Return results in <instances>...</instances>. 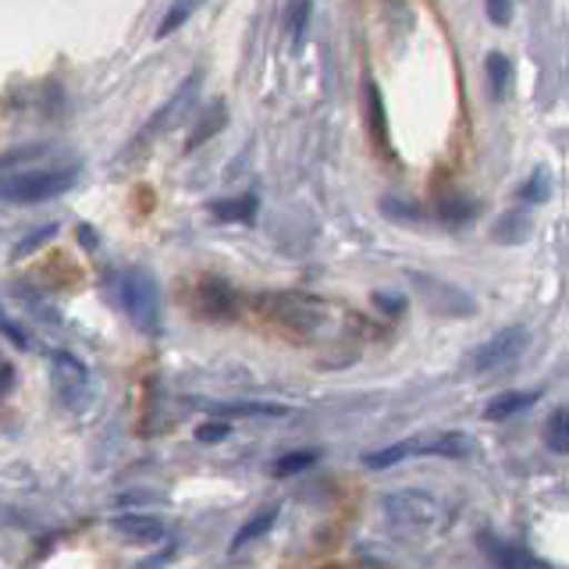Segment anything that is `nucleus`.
Returning a JSON list of instances; mask_svg holds the SVG:
<instances>
[{
  "instance_id": "obj_28",
  "label": "nucleus",
  "mask_w": 569,
  "mask_h": 569,
  "mask_svg": "<svg viewBox=\"0 0 569 569\" xmlns=\"http://www.w3.org/2000/svg\"><path fill=\"white\" fill-rule=\"evenodd\" d=\"M381 210L388 213V218H399V221H420L423 218V210L413 207V203H399L396 196H385L381 200Z\"/></svg>"
},
{
  "instance_id": "obj_17",
  "label": "nucleus",
  "mask_w": 569,
  "mask_h": 569,
  "mask_svg": "<svg viewBox=\"0 0 569 569\" xmlns=\"http://www.w3.org/2000/svg\"><path fill=\"white\" fill-rule=\"evenodd\" d=\"M541 399L538 388H527V391H502V396H495L488 406H485V420H509L516 413H523V409H530L533 402Z\"/></svg>"
},
{
  "instance_id": "obj_8",
  "label": "nucleus",
  "mask_w": 569,
  "mask_h": 569,
  "mask_svg": "<svg viewBox=\"0 0 569 569\" xmlns=\"http://www.w3.org/2000/svg\"><path fill=\"white\" fill-rule=\"evenodd\" d=\"M196 313L207 320H236L239 317V292L224 278H200L196 281Z\"/></svg>"
},
{
  "instance_id": "obj_22",
  "label": "nucleus",
  "mask_w": 569,
  "mask_h": 569,
  "mask_svg": "<svg viewBox=\"0 0 569 569\" xmlns=\"http://www.w3.org/2000/svg\"><path fill=\"white\" fill-rule=\"evenodd\" d=\"M317 449H299V452H284V456H278L274 462H271V473L274 477H296V473H302V470H310L313 462H317Z\"/></svg>"
},
{
  "instance_id": "obj_27",
  "label": "nucleus",
  "mask_w": 569,
  "mask_h": 569,
  "mask_svg": "<svg viewBox=\"0 0 569 569\" xmlns=\"http://www.w3.org/2000/svg\"><path fill=\"white\" fill-rule=\"evenodd\" d=\"M310 14H313V4H292L289 8V32H292V43H302V36H307V22H310Z\"/></svg>"
},
{
  "instance_id": "obj_21",
  "label": "nucleus",
  "mask_w": 569,
  "mask_h": 569,
  "mask_svg": "<svg viewBox=\"0 0 569 569\" xmlns=\"http://www.w3.org/2000/svg\"><path fill=\"white\" fill-rule=\"evenodd\" d=\"M545 445L556 456H569V409H556L545 423Z\"/></svg>"
},
{
  "instance_id": "obj_1",
  "label": "nucleus",
  "mask_w": 569,
  "mask_h": 569,
  "mask_svg": "<svg viewBox=\"0 0 569 569\" xmlns=\"http://www.w3.org/2000/svg\"><path fill=\"white\" fill-rule=\"evenodd\" d=\"M253 307L263 320H271L274 328L296 338H313L328 328V302L307 296V292H263L253 296Z\"/></svg>"
},
{
  "instance_id": "obj_34",
  "label": "nucleus",
  "mask_w": 569,
  "mask_h": 569,
  "mask_svg": "<svg viewBox=\"0 0 569 569\" xmlns=\"http://www.w3.org/2000/svg\"><path fill=\"white\" fill-rule=\"evenodd\" d=\"M168 562H171V556H168V551H160V556H153V559H147V562H139L136 569H168Z\"/></svg>"
},
{
  "instance_id": "obj_19",
  "label": "nucleus",
  "mask_w": 569,
  "mask_h": 569,
  "mask_svg": "<svg viewBox=\"0 0 569 569\" xmlns=\"http://www.w3.org/2000/svg\"><path fill=\"white\" fill-rule=\"evenodd\" d=\"M485 76H488V97L491 100H506L509 89H512V79H516V68L506 53H488L485 61Z\"/></svg>"
},
{
  "instance_id": "obj_13",
  "label": "nucleus",
  "mask_w": 569,
  "mask_h": 569,
  "mask_svg": "<svg viewBox=\"0 0 569 569\" xmlns=\"http://www.w3.org/2000/svg\"><path fill=\"white\" fill-rule=\"evenodd\" d=\"M53 385L64 399H76V396H86L89 391V370L76 360V356L68 352H53Z\"/></svg>"
},
{
  "instance_id": "obj_7",
  "label": "nucleus",
  "mask_w": 569,
  "mask_h": 569,
  "mask_svg": "<svg viewBox=\"0 0 569 569\" xmlns=\"http://www.w3.org/2000/svg\"><path fill=\"white\" fill-rule=\"evenodd\" d=\"M530 342V331L523 325H509L502 331H495L488 342H480L470 356V367L477 373H491V370H502L509 367L516 356H520Z\"/></svg>"
},
{
  "instance_id": "obj_18",
  "label": "nucleus",
  "mask_w": 569,
  "mask_h": 569,
  "mask_svg": "<svg viewBox=\"0 0 569 569\" xmlns=\"http://www.w3.org/2000/svg\"><path fill=\"white\" fill-rule=\"evenodd\" d=\"M228 124V103L224 100H213L207 111L200 114V121H196V129L189 132V142H186V150H196V147H203L207 139H213L221 129Z\"/></svg>"
},
{
  "instance_id": "obj_26",
  "label": "nucleus",
  "mask_w": 569,
  "mask_h": 569,
  "mask_svg": "<svg viewBox=\"0 0 569 569\" xmlns=\"http://www.w3.org/2000/svg\"><path fill=\"white\" fill-rule=\"evenodd\" d=\"M231 438V423L228 420H207L196 427V441L203 445H218V441H228Z\"/></svg>"
},
{
  "instance_id": "obj_25",
  "label": "nucleus",
  "mask_w": 569,
  "mask_h": 569,
  "mask_svg": "<svg viewBox=\"0 0 569 569\" xmlns=\"http://www.w3.org/2000/svg\"><path fill=\"white\" fill-rule=\"evenodd\" d=\"M548 196H551V174H548V168H538L520 186V200L523 203H545Z\"/></svg>"
},
{
  "instance_id": "obj_10",
  "label": "nucleus",
  "mask_w": 569,
  "mask_h": 569,
  "mask_svg": "<svg viewBox=\"0 0 569 569\" xmlns=\"http://www.w3.org/2000/svg\"><path fill=\"white\" fill-rule=\"evenodd\" d=\"M477 545H480V551L498 566V569H545L538 559L530 556L527 548H520V545H512V541H506V538H498V533H491V530H480L477 533Z\"/></svg>"
},
{
  "instance_id": "obj_11",
  "label": "nucleus",
  "mask_w": 569,
  "mask_h": 569,
  "mask_svg": "<svg viewBox=\"0 0 569 569\" xmlns=\"http://www.w3.org/2000/svg\"><path fill=\"white\" fill-rule=\"evenodd\" d=\"M385 506H388L391 516H396V520L417 523V527H431L438 520V502H435V498H427V495H417V491L388 495Z\"/></svg>"
},
{
  "instance_id": "obj_3",
  "label": "nucleus",
  "mask_w": 569,
  "mask_h": 569,
  "mask_svg": "<svg viewBox=\"0 0 569 569\" xmlns=\"http://www.w3.org/2000/svg\"><path fill=\"white\" fill-rule=\"evenodd\" d=\"M417 456H441V459H467L473 456V441L467 435L456 431H441V435H427V438H406L396 445H385L378 452L363 456L367 470H388L402 459H417Z\"/></svg>"
},
{
  "instance_id": "obj_5",
  "label": "nucleus",
  "mask_w": 569,
  "mask_h": 569,
  "mask_svg": "<svg viewBox=\"0 0 569 569\" xmlns=\"http://www.w3.org/2000/svg\"><path fill=\"white\" fill-rule=\"evenodd\" d=\"M200 82H203V76H200V71H192V76L168 97V103H160L157 111L150 114V121L142 124V132L136 136V147H150L157 136H164V132L174 129V124H182L186 114L196 107V93H200Z\"/></svg>"
},
{
  "instance_id": "obj_30",
  "label": "nucleus",
  "mask_w": 569,
  "mask_h": 569,
  "mask_svg": "<svg viewBox=\"0 0 569 569\" xmlns=\"http://www.w3.org/2000/svg\"><path fill=\"white\" fill-rule=\"evenodd\" d=\"M488 18L495 26H509L512 22V4H506V0H488Z\"/></svg>"
},
{
  "instance_id": "obj_20",
  "label": "nucleus",
  "mask_w": 569,
  "mask_h": 569,
  "mask_svg": "<svg viewBox=\"0 0 569 569\" xmlns=\"http://www.w3.org/2000/svg\"><path fill=\"white\" fill-rule=\"evenodd\" d=\"M213 413L221 417H289V406H278V402H221L213 406Z\"/></svg>"
},
{
  "instance_id": "obj_29",
  "label": "nucleus",
  "mask_w": 569,
  "mask_h": 569,
  "mask_svg": "<svg viewBox=\"0 0 569 569\" xmlns=\"http://www.w3.org/2000/svg\"><path fill=\"white\" fill-rule=\"evenodd\" d=\"M189 14H192V4H174L164 18H160V26H157V40H164V36H171L178 26L186 22Z\"/></svg>"
},
{
  "instance_id": "obj_14",
  "label": "nucleus",
  "mask_w": 569,
  "mask_h": 569,
  "mask_svg": "<svg viewBox=\"0 0 569 569\" xmlns=\"http://www.w3.org/2000/svg\"><path fill=\"white\" fill-rule=\"evenodd\" d=\"M530 231H533V221L527 218L523 210H506V213H498V218L491 221L488 239L495 246H520V242L530 239Z\"/></svg>"
},
{
  "instance_id": "obj_16",
  "label": "nucleus",
  "mask_w": 569,
  "mask_h": 569,
  "mask_svg": "<svg viewBox=\"0 0 569 569\" xmlns=\"http://www.w3.org/2000/svg\"><path fill=\"white\" fill-rule=\"evenodd\" d=\"M260 200L257 192H242V196H231V200H210V218L221 221V224H242V221H253Z\"/></svg>"
},
{
  "instance_id": "obj_33",
  "label": "nucleus",
  "mask_w": 569,
  "mask_h": 569,
  "mask_svg": "<svg viewBox=\"0 0 569 569\" xmlns=\"http://www.w3.org/2000/svg\"><path fill=\"white\" fill-rule=\"evenodd\" d=\"M14 388V367L4 352H0V396H8V391Z\"/></svg>"
},
{
  "instance_id": "obj_12",
  "label": "nucleus",
  "mask_w": 569,
  "mask_h": 569,
  "mask_svg": "<svg viewBox=\"0 0 569 569\" xmlns=\"http://www.w3.org/2000/svg\"><path fill=\"white\" fill-rule=\"evenodd\" d=\"M363 107H367V124H370V139L385 157H396L391 150V129H388V114H385V97L373 79H367L363 86Z\"/></svg>"
},
{
  "instance_id": "obj_24",
  "label": "nucleus",
  "mask_w": 569,
  "mask_h": 569,
  "mask_svg": "<svg viewBox=\"0 0 569 569\" xmlns=\"http://www.w3.org/2000/svg\"><path fill=\"white\" fill-rule=\"evenodd\" d=\"M435 213L441 221H449V224H462V221H470L477 213V203L462 200V196H449V200H438Z\"/></svg>"
},
{
  "instance_id": "obj_15",
  "label": "nucleus",
  "mask_w": 569,
  "mask_h": 569,
  "mask_svg": "<svg viewBox=\"0 0 569 569\" xmlns=\"http://www.w3.org/2000/svg\"><path fill=\"white\" fill-rule=\"evenodd\" d=\"M278 512H281V502H267V506H260L249 520L236 530V538H231V545H228V551L236 556V551H242L246 545H253V541H260L263 533H271V527L278 523Z\"/></svg>"
},
{
  "instance_id": "obj_32",
  "label": "nucleus",
  "mask_w": 569,
  "mask_h": 569,
  "mask_svg": "<svg viewBox=\"0 0 569 569\" xmlns=\"http://www.w3.org/2000/svg\"><path fill=\"white\" fill-rule=\"evenodd\" d=\"M373 307H381L388 317H399L402 310H406V299H399V296H385V292H378L373 296Z\"/></svg>"
},
{
  "instance_id": "obj_6",
  "label": "nucleus",
  "mask_w": 569,
  "mask_h": 569,
  "mask_svg": "<svg viewBox=\"0 0 569 569\" xmlns=\"http://www.w3.org/2000/svg\"><path fill=\"white\" fill-rule=\"evenodd\" d=\"M406 278L413 281V289L423 299L427 310H435L441 317H473L477 313V299L470 292H462L459 284L441 281V278L423 274V271H409Z\"/></svg>"
},
{
  "instance_id": "obj_31",
  "label": "nucleus",
  "mask_w": 569,
  "mask_h": 569,
  "mask_svg": "<svg viewBox=\"0 0 569 569\" xmlns=\"http://www.w3.org/2000/svg\"><path fill=\"white\" fill-rule=\"evenodd\" d=\"M0 335H8V338H11V342H14L18 349H29V338H26V331L18 328V325H11V320H8V313H4V310H0Z\"/></svg>"
},
{
  "instance_id": "obj_4",
  "label": "nucleus",
  "mask_w": 569,
  "mask_h": 569,
  "mask_svg": "<svg viewBox=\"0 0 569 569\" xmlns=\"http://www.w3.org/2000/svg\"><path fill=\"white\" fill-rule=\"evenodd\" d=\"M118 296L121 307L129 313V320L147 335L160 331V284L153 278V271L147 267H129L118 281Z\"/></svg>"
},
{
  "instance_id": "obj_9",
  "label": "nucleus",
  "mask_w": 569,
  "mask_h": 569,
  "mask_svg": "<svg viewBox=\"0 0 569 569\" xmlns=\"http://www.w3.org/2000/svg\"><path fill=\"white\" fill-rule=\"evenodd\" d=\"M111 527L129 545H147V548H153V545H160V541L168 538L164 520H160V516H153V512H121V516H114V520H111Z\"/></svg>"
},
{
  "instance_id": "obj_23",
  "label": "nucleus",
  "mask_w": 569,
  "mask_h": 569,
  "mask_svg": "<svg viewBox=\"0 0 569 569\" xmlns=\"http://www.w3.org/2000/svg\"><path fill=\"white\" fill-rule=\"evenodd\" d=\"M50 239H58V224H40V228H32L29 236H22L14 246H11V260H26L32 257L36 249L47 246Z\"/></svg>"
},
{
  "instance_id": "obj_2",
  "label": "nucleus",
  "mask_w": 569,
  "mask_h": 569,
  "mask_svg": "<svg viewBox=\"0 0 569 569\" xmlns=\"http://www.w3.org/2000/svg\"><path fill=\"white\" fill-rule=\"evenodd\" d=\"M79 168H29V171H11L0 174V203H43L58 200L71 186H76Z\"/></svg>"
}]
</instances>
